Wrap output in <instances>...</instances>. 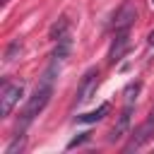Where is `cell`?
Wrapping results in <instances>:
<instances>
[{
	"label": "cell",
	"mask_w": 154,
	"mask_h": 154,
	"mask_svg": "<svg viewBox=\"0 0 154 154\" xmlns=\"http://www.w3.org/2000/svg\"><path fill=\"white\" fill-rule=\"evenodd\" d=\"M51 94H53V84H48V82H38L36 91L29 96V101H26L22 116H19V125H17V130H24V128H26V125H29V123L46 108V103L51 101Z\"/></svg>",
	"instance_id": "1"
},
{
	"label": "cell",
	"mask_w": 154,
	"mask_h": 154,
	"mask_svg": "<svg viewBox=\"0 0 154 154\" xmlns=\"http://www.w3.org/2000/svg\"><path fill=\"white\" fill-rule=\"evenodd\" d=\"M96 84H99V70H96V67H89V70L84 72V77H82V82H79V87H77L75 101H77V103L89 101V99H91V94L96 91Z\"/></svg>",
	"instance_id": "2"
},
{
	"label": "cell",
	"mask_w": 154,
	"mask_h": 154,
	"mask_svg": "<svg viewBox=\"0 0 154 154\" xmlns=\"http://www.w3.org/2000/svg\"><path fill=\"white\" fill-rule=\"evenodd\" d=\"M22 94H24V84L22 82L19 84H7L2 89V96H0V116L2 118H7L12 113V108L19 103V96Z\"/></svg>",
	"instance_id": "3"
},
{
	"label": "cell",
	"mask_w": 154,
	"mask_h": 154,
	"mask_svg": "<svg viewBox=\"0 0 154 154\" xmlns=\"http://www.w3.org/2000/svg\"><path fill=\"white\" fill-rule=\"evenodd\" d=\"M152 135H154V108H152V113H149V118L135 130V135H132V140L125 144V152H132V149H140L142 144H147L149 140H152Z\"/></svg>",
	"instance_id": "4"
},
{
	"label": "cell",
	"mask_w": 154,
	"mask_h": 154,
	"mask_svg": "<svg viewBox=\"0 0 154 154\" xmlns=\"http://www.w3.org/2000/svg\"><path fill=\"white\" fill-rule=\"evenodd\" d=\"M135 17H137V10H135L132 0H125L120 5V10L116 12V17H113V31H130Z\"/></svg>",
	"instance_id": "5"
},
{
	"label": "cell",
	"mask_w": 154,
	"mask_h": 154,
	"mask_svg": "<svg viewBox=\"0 0 154 154\" xmlns=\"http://www.w3.org/2000/svg\"><path fill=\"white\" fill-rule=\"evenodd\" d=\"M130 48V31H116L111 48H108V63H118Z\"/></svg>",
	"instance_id": "6"
},
{
	"label": "cell",
	"mask_w": 154,
	"mask_h": 154,
	"mask_svg": "<svg viewBox=\"0 0 154 154\" xmlns=\"http://www.w3.org/2000/svg\"><path fill=\"white\" fill-rule=\"evenodd\" d=\"M130 116H132V103H125V108H123V113H120V118H118V123L113 125V130H111V142H116V140H120L125 132H128V128H130Z\"/></svg>",
	"instance_id": "7"
},
{
	"label": "cell",
	"mask_w": 154,
	"mask_h": 154,
	"mask_svg": "<svg viewBox=\"0 0 154 154\" xmlns=\"http://www.w3.org/2000/svg\"><path fill=\"white\" fill-rule=\"evenodd\" d=\"M106 113H108V103H101L96 111L84 113V116H77V123H96V120H101Z\"/></svg>",
	"instance_id": "8"
},
{
	"label": "cell",
	"mask_w": 154,
	"mask_h": 154,
	"mask_svg": "<svg viewBox=\"0 0 154 154\" xmlns=\"http://www.w3.org/2000/svg\"><path fill=\"white\" fill-rule=\"evenodd\" d=\"M24 147H26V137H24V130H19V135L5 147V154H17V152H24Z\"/></svg>",
	"instance_id": "9"
},
{
	"label": "cell",
	"mask_w": 154,
	"mask_h": 154,
	"mask_svg": "<svg viewBox=\"0 0 154 154\" xmlns=\"http://www.w3.org/2000/svg\"><path fill=\"white\" fill-rule=\"evenodd\" d=\"M63 36H67V19H65V17H60V22H55V24L51 26V38H53V41H58V38H63Z\"/></svg>",
	"instance_id": "10"
},
{
	"label": "cell",
	"mask_w": 154,
	"mask_h": 154,
	"mask_svg": "<svg viewBox=\"0 0 154 154\" xmlns=\"http://www.w3.org/2000/svg\"><path fill=\"white\" fill-rule=\"evenodd\" d=\"M140 91V82H132L128 89H125V103H135V96Z\"/></svg>",
	"instance_id": "11"
},
{
	"label": "cell",
	"mask_w": 154,
	"mask_h": 154,
	"mask_svg": "<svg viewBox=\"0 0 154 154\" xmlns=\"http://www.w3.org/2000/svg\"><path fill=\"white\" fill-rule=\"evenodd\" d=\"M147 41H149V46H154V31L149 34V38H147Z\"/></svg>",
	"instance_id": "12"
},
{
	"label": "cell",
	"mask_w": 154,
	"mask_h": 154,
	"mask_svg": "<svg viewBox=\"0 0 154 154\" xmlns=\"http://www.w3.org/2000/svg\"><path fill=\"white\" fill-rule=\"evenodd\" d=\"M5 2H7V0H2V5H5Z\"/></svg>",
	"instance_id": "13"
},
{
	"label": "cell",
	"mask_w": 154,
	"mask_h": 154,
	"mask_svg": "<svg viewBox=\"0 0 154 154\" xmlns=\"http://www.w3.org/2000/svg\"><path fill=\"white\" fill-rule=\"evenodd\" d=\"M152 5H154V0H152Z\"/></svg>",
	"instance_id": "14"
}]
</instances>
